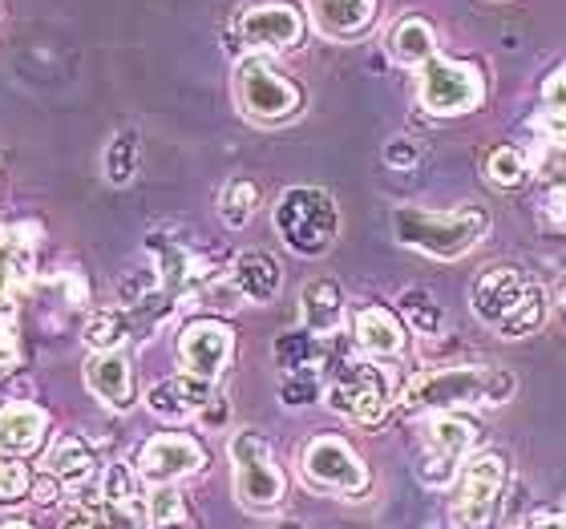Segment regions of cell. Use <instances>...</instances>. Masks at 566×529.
Here are the masks:
<instances>
[{"label": "cell", "mask_w": 566, "mask_h": 529, "mask_svg": "<svg viewBox=\"0 0 566 529\" xmlns=\"http://www.w3.org/2000/svg\"><path fill=\"white\" fill-rule=\"evenodd\" d=\"M531 174V162H526V154L514 150V146H494V150L485 154V178L502 190H514L526 182Z\"/></svg>", "instance_id": "30"}, {"label": "cell", "mask_w": 566, "mask_h": 529, "mask_svg": "<svg viewBox=\"0 0 566 529\" xmlns=\"http://www.w3.org/2000/svg\"><path fill=\"white\" fill-rule=\"evenodd\" d=\"M380 158H385V166H392V170H413V166H421L424 146L413 138V134H397V138L385 141Z\"/></svg>", "instance_id": "35"}, {"label": "cell", "mask_w": 566, "mask_h": 529, "mask_svg": "<svg viewBox=\"0 0 566 529\" xmlns=\"http://www.w3.org/2000/svg\"><path fill=\"white\" fill-rule=\"evenodd\" d=\"M199 421L207 424V429H223L227 424V396H211V404L199 412Z\"/></svg>", "instance_id": "42"}, {"label": "cell", "mask_w": 566, "mask_h": 529, "mask_svg": "<svg viewBox=\"0 0 566 529\" xmlns=\"http://www.w3.org/2000/svg\"><path fill=\"white\" fill-rule=\"evenodd\" d=\"M166 287H163V275L154 271V263L150 267H134V271H126L118 279V304L126 307V311H138L142 304H150L154 295H163Z\"/></svg>", "instance_id": "32"}, {"label": "cell", "mask_w": 566, "mask_h": 529, "mask_svg": "<svg viewBox=\"0 0 566 529\" xmlns=\"http://www.w3.org/2000/svg\"><path fill=\"white\" fill-rule=\"evenodd\" d=\"M33 469L24 461L0 457V506H17V501H29L33 497Z\"/></svg>", "instance_id": "34"}, {"label": "cell", "mask_w": 566, "mask_h": 529, "mask_svg": "<svg viewBox=\"0 0 566 529\" xmlns=\"http://www.w3.org/2000/svg\"><path fill=\"white\" fill-rule=\"evenodd\" d=\"M97 485H102V501H109V506H134V501H142L138 473L130 465H106Z\"/></svg>", "instance_id": "33"}, {"label": "cell", "mask_w": 566, "mask_h": 529, "mask_svg": "<svg viewBox=\"0 0 566 529\" xmlns=\"http://www.w3.org/2000/svg\"><path fill=\"white\" fill-rule=\"evenodd\" d=\"M235 102L243 118L260 121V126H280L304 109V89L275 57L248 53L235 65Z\"/></svg>", "instance_id": "5"}, {"label": "cell", "mask_w": 566, "mask_h": 529, "mask_svg": "<svg viewBox=\"0 0 566 529\" xmlns=\"http://www.w3.org/2000/svg\"><path fill=\"white\" fill-rule=\"evenodd\" d=\"M397 307H401L405 328L413 331V336L437 340V336L446 331V311H441V304H437L424 287H405V292L397 295Z\"/></svg>", "instance_id": "27"}, {"label": "cell", "mask_w": 566, "mask_h": 529, "mask_svg": "<svg viewBox=\"0 0 566 529\" xmlns=\"http://www.w3.org/2000/svg\"><path fill=\"white\" fill-rule=\"evenodd\" d=\"M300 316H304V331H312L316 340H328L344 328V287L328 275L307 279L300 292Z\"/></svg>", "instance_id": "21"}, {"label": "cell", "mask_w": 566, "mask_h": 529, "mask_svg": "<svg viewBox=\"0 0 566 529\" xmlns=\"http://www.w3.org/2000/svg\"><path fill=\"white\" fill-rule=\"evenodd\" d=\"M231 457V482H235V497L255 514H272L287 497V477H283L280 461H275L272 441L260 429H239L227 445Z\"/></svg>", "instance_id": "6"}, {"label": "cell", "mask_w": 566, "mask_h": 529, "mask_svg": "<svg viewBox=\"0 0 566 529\" xmlns=\"http://www.w3.org/2000/svg\"><path fill=\"white\" fill-rule=\"evenodd\" d=\"M61 494H65V485L57 482V477H53V473H36V482H33V497H29V501H36V506L41 509H53L61 501Z\"/></svg>", "instance_id": "39"}, {"label": "cell", "mask_w": 566, "mask_h": 529, "mask_svg": "<svg viewBox=\"0 0 566 529\" xmlns=\"http://www.w3.org/2000/svg\"><path fill=\"white\" fill-rule=\"evenodd\" d=\"M134 336V319L126 307H97L90 311L82 328V340L94 348V352H122V343Z\"/></svg>", "instance_id": "25"}, {"label": "cell", "mask_w": 566, "mask_h": 529, "mask_svg": "<svg viewBox=\"0 0 566 529\" xmlns=\"http://www.w3.org/2000/svg\"><path fill=\"white\" fill-rule=\"evenodd\" d=\"M518 529H566V514H558V509H543V514H531Z\"/></svg>", "instance_id": "41"}, {"label": "cell", "mask_w": 566, "mask_h": 529, "mask_svg": "<svg viewBox=\"0 0 566 529\" xmlns=\"http://www.w3.org/2000/svg\"><path fill=\"white\" fill-rule=\"evenodd\" d=\"M392 231H397V243H405V247L421 251L429 260L453 263L485 243L490 211L478 202H461V207H446V211H437V207H397Z\"/></svg>", "instance_id": "3"}, {"label": "cell", "mask_w": 566, "mask_h": 529, "mask_svg": "<svg viewBox=\"0 0 566 529\" xmlns=\"http://www.w3.org/2000/svg\"><path fill=\"white\" fill-rule=\"evenodd\" d=\"M260 199H263V190L255 178H248V174L227 178V187L219 190V219H223L231 231H243V226L255 219V211H260Z\"/></svg>", "instance_id": "26"}, {"label": "cell", "mask_w": 566, "mask_h": 529, "mask_svg": "<svg viewBox=\"0 0 566 529\" xmlns=\"http://www.w3.org/2000/svg\"><path fill=\"white\" fill-rule=\"evenodd\" d=\"M353 336L373 360H397V356L405 352L409 328H405V319L397 316V311H389V307H380V304H368L356 311Z\"/></svg>", "instance_id": "18"}, {"label": "cell", "mask_w": 566, "mask_h": 529, "mask_svg": "<svg viewBox=\"0 0 566 529\" xmlns=\"http://www.w3.org/2000/svg\"><path fill=\"white\" fill-rule=\"evenodd\" d=\"M231 283L248 304H272L283 287V267L268 255V251H248L231 263Z\"/></svg>", "instance_id": "23"}, {"label": "cell", "mask_w": 566, "mask_h": 529, "mask_svg": "<svg viewBox=\"0 0 566 529\" xmlns=\"http://www.w3.org/2000/svg\"><path fill=\"white\" fill-rule=\"evenodd\" d=\"M207 465V453L190 433H158L150 436L146 445L138 448V461H134V473L138 482L146 485H175L182 477H195Z\"/></svg>", "instance_id": "14"}, {"label": "cell", "mask_w": 566, "mask_h": 529, "mask_svg": "<svg viewBox=\"0 0 566 529\" xmlns=\"http://www.w3.org/2000/svg\"><path fill=\"white\" fill-rule=\"evenodd\" d=\"M316 396H319L316 372H292V377H283L280 400L287 404V409H304V404H312Z\"/></svg>", "instance_id": "36"}, {"label": "cell", "mask_w": 566, "mask_h": 529, "mask_svg": "<svg viewBox=\"0 0 566 529\" xmlns=\"http://www.w3.org/2000/svg\"><path fill=\"white\" fill-rule=\"evenodd\" d=\"M417 102L433 118H461L485 106V77L473 61L433 57L417 73Z\"/></svg>", "instance_id": "8"}, {"label": "cell", "mask_w": 566, "mask_h": 529, "mask_svg": "<svg viewBox=\"0 0 566 529\" xmlns=\"http://www.w3.org/2000/svg\"><path fill=\"white\" fill-rule=\"evenodd\" d=\"M211 380H199L190 372H178V377H163L154 380L146 389V409L158 416V421L182 424L190 416H199L207 404H211Z\"/></svg>", "instance_id": "15"}, {"label": "cell", "mask_w": 566, "mask_h": 529, "mask_svg": "<svg viewBox=\"0 0 566 529\" xmlns=\"http://www.w3.org/2000/svg\"><path fill=\"white\" fill-rule=\"evenodd\" d=\"M424 453L417 465V482L429 489H446L458 482V465L465 457H473V448L482 441V424L461 416V412H433L421 424Z\"/></svg>", "instance_id": "7"}, {"label": "cell", "mask_w": 566, "mask_h": 529, "mask_svg": "<svg viewBox=\"0 0 566 529\" xmlns=\"http://www.w3.org/2000/svg\"><path fill=\"white\" fill-rule=\"evenodd\" d=\"M61 485L70 489H82V485L94 482L97 473V448L85 441L82 433H61L49 448V465H45Z\"/></svg>", "instance_id": "22"}, {"label": "cell", "mask_w": 566, "mask_h": 529, "mask_svg": "<svg viewBox=\"0 0 566 529\" xmlns=\"http://www.w3.org/2000/svg\"><path fill=\"white\" fill-rule=\"evenodd\" d=\"M21 364V328L12 311H0V372H12Z\"/></svg>", "instance_id": "37"}, {"label": "cell", "mask_w": 566, "mask_h": 529, "mask_svg": "<svg viewBox=\"0 0 566 529\" xmlns=\"http://www.w3.org/2000/svg\"><path fill=\"white\" fill-rule=\"evenodd\" d=\"M300 473L312 489L340 497H360L368 489V469L365 461L356 457V448L344 436L319 433L300 448Z\"/></svg>", "instance_id": "11"}, {"label": "cell", "mask_w": 566, "mask_h": 529, "mask_svg": "<svg viewBox=\"0 0 566 529\" xmlns=\"http://www.w3.org/2000/svg\"><path fill=\"white\" fill-rule=\"evenodd\" d=\"M380 0H307V17L328 41H356L377 24Z\"/></svg>", "instance_id": "17"}, {"label": "cell", "mask_w": 566, "mask_h": 529, "mask_svg": "<svg viewBox=\"0 0 566 529\" xmlns=\"http://www.w3.org/2000/svg\"><path fill=\"white\" fill-rule=\"evenodd\" d=\"M138 162H142L138 130H118L106 141V154H102V174H106L109 187H130L134 174H138Z\"/></svg>", "instance_id": "28"}, {"label": "cell", "mask_w": 566, "mask_h": 529, "mask_svg": "<svg viewBox=\"0 0 566 529\" xmlns=\"http://www.w3.org/2000/svg\"><path fill=\"white\" fill-rule=\"evenodd\" d=\"M518 389L510 368L497 364H446L417 372L397 396L405 416H433L458 409H497Z\"/></svg>", "instance_id": "1"}, {"label": "cell", "mask_w": 566, "mask_h": 529, "mask_svg": "<svg viewBox=\"0 0 566 529\" xmlns=\"http://www.w3.org/2000/svg\"><path fill=\"white\" fill-rule=\"evenodd\" d=\"M231 356H235V331L227 319L199 316L178 331V360H182V372H190V377L214 384L227 372Z\"/></svg>", "instance_id": "13"}, {"label": "cell", "mask_w": 566, "mask_h": 529, "mask_svg": "<svg viewBox=\"0 0 566 529\" xmlns=\"http://www.w3.org/2000/svg\"><path fill=\"white\" fill-rule=\"evenodd\" d=\"M49 436V412L33 400H12L0 409V457L24 461L41 453Z\"/></svg>", "instance_id": "16"}, {"label": "cell", "mask_w": 566, "mask_h": 529, "mask_svg": "<svg viewBox=\"0 0 566 529\" xmlns=\"http://www.w3.org/2000/svg\"><path fill=\"white\" fill-rule=\"evenodd\" d=\"M61 529H97V514L85 506H73L70 514H65V521H61Z\"/></svg>", "instance_id": "43"}, {"label": "cell", "mask_w": 566, "mask_h": 529, "mask_svg": "<svg viewBox=\"0 0 566 529\" xmlns=\"http://www.w3.org/2000/svg\"><path fill=\"white\" fill-rule=\"evenodd\" d=\"M146 255H150L154 271L163 275V287L166 292H187L190 283V263L199 251L190 247L187 231H178V226H154L150 235H146Z\"/></svg>", "instance_id": "20"}, {"label": "cell", "mask_w": 566, "mask_h": 529, "mask_svg": "<svg viewBox=\"0 0 566 529\" xmlns=\"http://www.w3.org/2000/svg\"><path fill=\"white\" fill-rule=\"evenodd\" d=\"M473 316L482 319L485 328H494L502 340H526L546 324V292L543 283H534L518 263H497V267L482 271V279L473 283L470 292Z\"/></svg>", "instance_id": "2"}, {"label": "cell", "mask_w": 566, "mask_h": 529, "mask_svg": "<svg viewBox=\"0 0 566 529\" xmlns=\"http://www.w3.org/2000/svg\"><path fill=\"white\" fill-rule=\"evenodd\" d=\"M0 529H36L33 521H21V518H12V521H0Z\"/></svg>", "instance_id": "44"}, {"label": "cell", "mask_w": 566, "mask_h": 529, "mask_svg": "<svg viewBox=\"0 0 566 529\" xmlns=\"http://www.w3.org/2000/svg\"><path fill=\"white\" fill-rule=\"evenodd\" d=\"M389 57L405 70H424L437 57V29L417 12L401 17L389 33Z\"/></svg>", "instance_id": "24"}, {"label": "cell", "mask_w": 566, "mask_h": 529, "mask_svg": "<svg viewBox=\"0 0 566 529\" xmlns=\"http://www.w3.org/2000/svg\"><path fill=\"white\" fill-rule=\"evenodd\" d=\"M538 114L566 118V65H558V70L543 82V109H538Z\"/></svg>", "instance_id": "38"}, {"label": "cell", "mask_w": 566, "mask_h": 529, "mask_svg": "<svg viewBox=\"0 0 566 529\" xmlns=\"http://www.w3.org/2000/svg\"><path fill=\"white\" fill-rule=\"evenodd\" d=\"M275 360H280V368H287V377L292 372H316V336L312 331H287V336H280L275 340Z\"/></svg>", "instance_id": "31"}, {"label": "cell", "mask_w": 566, "mask_h": 529, "mask_svg": "<svg viewBox=\"0 0 566 529\" xmlns=\"http://www.w3.org/2000/svg\"><path fill=\"white\" fill-rule=\"evenodd\" d=\"M235 36L248 53H287L300 45L304 36V12L295 9L292 0H255L235 17Z\"/></svg>", "instance_id": "12"}, {"label": "cell", "mask_w": 566, "mask_h": 529, "mask_svg": "<svg viewBox=\"0 0 566 529\" xmlns=\"http://www.w3.org/2000/svg\"><path fill=\"white\" fill-rule=\"evenodd\" d=\"M57 283H61V292H65V304H73V307L90 304V283H85L82 271H61Z\"/></svg>", "instance_id": "40"}, {"label": "cell", "mask_w": 566, "mask_h": 529, "mask_svg": "<svg viewBox=\"0 0 566 529\" xmlns=\"http://www.w3.org/2000/svg\"><path fill=\"white\" fill-rule=\"evenodd\" d=\"M502 489H506V457L497 453L465 457L458 473V494L449 506L453 529H497Z\"/></svg>", "instance_id": "9"}, {"label": "cell", "mask_w": 566, "mask_h": 529, "mask_svg": "<svg viewBox=\"0 0 566 529\" xmlns=\"http://www.w3.org/2000/svg\"><path fill=\"white\" fill-rule=\"evenodd\" d=\"M146 509H150L154 529H199V514L190 506V497L175 485H158Z\"/></svg>", "instance_id": "29"}, {"label": "cell", "mask_w": 566, "mask_h": 529, "mask_svg": "<svg viewBox=\"0 0 566 529\" xmlns=\"http://www.w3.org/2000/svg\"><path fill=\"white\" fill-rule=\"evenodd\" d=\"M272 219L283 247L304 255V260L328 255L336 235H340V207H336L328 190L319 187H287L275 199Z\"/></svg>", "instance_id": "4"}, {"label": "cell", "mask_w": 566, "mask_h": 529, "mask_svg": "<svg viewBox=\"0 0 566 529\" xmlns=\"http://www.w3.org/2000/svg\"><path fill=\"white\" fill-rule=\"evenodd\" d=\"M85 389L94 392L106 409H134V368L122 352H94L85 360Z\"/></svg>", "instance_id": "19"}, {"label": "cell", "mask_w": 566, "mask_h": 529, "mask_svg": "<svg viewBox=\"0 0 566 529\" xmlns=\"http://www.w3.org/2000/svg\"><path fill=\"white\" fill-rule=\"evenodd\" d=\"M324 400H328V409L336 416L365 424V429H377L392 409L389 380H385V372H377V364H368V360H344L332 372Z\"/></svg>", "instance_id": "10"}]
</instances>
